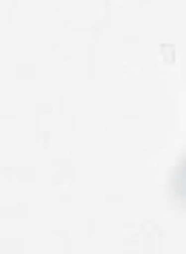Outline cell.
I'll use <instances>...</instances> for the list:
<instances>
[{"mask_svg":"<svg viewBox=\"0 0 186 254\" xmlns=\"http://www.w3.org/2000/svg\"><path fill=\"white\" fill-rule=\"evenodd\" d=\"M169 189H171V197L175 199V204L186 208V158H182V162L173 169Z\"/></svg>","mask_w":186,"mask_h":254,"instance_id":"obj_1","label":"cell"}]
</instances>
